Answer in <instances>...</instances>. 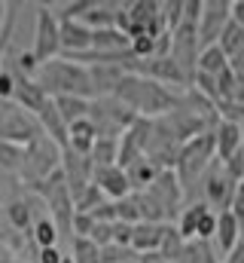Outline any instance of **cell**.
Segmentation results:
<instances>
[{
  "label": "cell",
  "instance_id": "cell-18",
  "mask_svg": "<svg viewBox=\"0 0 244 263\" xmlns=\"http://www.w3.org/2000/svg\"><path fill=\"white\" fill-rule=\"evenodd\" d=\"M89 70V83H92V95L101 98V95H113V89L119 86V80L125 77V70L116 65H92Z\"/></svg>",
  "mask_w": 244,
  "mask_h": 263
},
{
  "label": "cell",
  "instance_id": "cell-5",
  "mask_svg": "<svg viewBox=\"0 0 244 263\" xmlns=\"http://www.w3.org/2000/svg\"><path fill=\"white\" fill-rule=\"evenodd\" d=\"M58 165H61V147L52 144L46 135H40V138H34L25 147V162H22V172L18 175L34 187L43 178H49L52 172H58Z\"/></svg>",
  "mask_w": 244,
  "mask_h": 263
},
{
  "label": "cell",
  "instance_id": "cell-36",
  "mask_svg": "<svg viewBox=\"0 0 244 263\" xmlns=\"http://www.w3.org/2000/svg\"><path fill=\"white\" fill-rule=\"evenodd\" d=\"M134 257V251L131 248H119V245H104L101 251H98V260L101 263H125Z\"/></svg>",
  "mask_w": 244,
  "mask_h": 263
},
{
  "label": "cell",
  "instance_id": "cell-32",
  "mask_svg": "<svg viewBox=\"0 0 244 263\" xmlns=\"http://www.w3.org/2000/svg\"><path fill=\"white\" fill-rule=\"evenodd\" d=\"M98 245L95 242H89V239H83V236H73L70 239V260L73 263H101L98 260Z\"/></svg>",
  "mask_w": 244,
  "mask_h": 263
},
{
  "label": "cell",
  "instance_id": "cell-43",
  "mask_svg": "<svg viewBox=\"0 0 244 263\" xmlns=\"http://www.w3.org/2000/svg\"><path fill=\"white\" fill-rule=\"evenodd\" d=\"M3 15H6V3L0 0V25H3Z\"/></svg>",
  "mask_w": 244,
  "mask_h": 263
},
{
  "label": "cell",
  "instance_id": "cell-6",
  "mask_svg": "<svg viewBox=\"0 0 244 263\" xmlns=\"http://www.w3.org/2000/svg\"><path fill=\"white\" fill-rule=\"evenodd\" d=\"M40 135H43V132H40L37 120H34L31 114H25L18 104L0 98V141L28 147V144H31L34 138H40Z\"/></svg>",
  "mask_w": 244,
  "mask_h": 263
},
{
  "label": "cell",
  "instance_id": "cell-29",
  "mask_svg": "<svg viewBox=\"0 0 244 263\" xmlns=\"http://www.w3.org/2000/svg\"><path fill=\"white\" fill-rule=\"evenodd\" d=\"M177 263H220V257H217V251H214L211 242L192 239V242H186V248H183V254Z\"/></svg>",
  "mask_w": 244,
  "mask_h": 263
},
{
  "label": "cell",
  "instance_id": "cell-2",
  "mask_svg": "<svg viewBox=\"0 0 244 263\" xmlns=\"http://www.w3.org/2000/svg\"><path fill=\"white\" fill-rule=\"evenodd\" d=\"M34 83L49 95V98H61V95H76V98H95L92 95V83H89V70L76 62L67 59H52L43 62L34 73Z\"/></svg>",
  "mask_w": 244,
  "mask_h": 263
},
{
  "label": "cell",
  "instance_id": "cell-33",
  "mask_svg": "<svg viewBox=\"0 0 244 263\" xmlns=\"http://www.w3.org/2000/svg\"><path fill=\"white\" fill-rule=\"evenodd\" d=\"M22 162H25V147H18V144H6V141H0V168L3 172H22Z\"/></svg>",
  "mask_w": 244,
  "mask_h": 263
},
{
  "label": "cell",
  "instance_id": "cell-30",
  "mask_svg": "<svg viewBox=\"0 0 244 263\" xmlns=\"http://www.w3.org/2000/svg\"><path fill=\"white\" fill-rule=\"evenodd\" d=\"M217 46H220V52H223V55H226V62H229L235 52H241V49H244V31L238 28V25H232V22H229V25L223 28V34L217 37Z\"/></svg>",
  "mask_w": 244,
  "mask_h": 263
},
{
  "label": "cell",
  "instance_id": "cell-31",
  "mask_svg": "<svg viewBox=\"0 0 244 263\" xmlns=\"http://www.w3.org/2000/svg\"><path fill=\"white\" fill-rule=\"evenodd\" d=\"M92 165L95 168H104V165H116V138H98L92 153H89Z\"/></svg>",
  "mask_w": 244,
  "mask_h": 263
},
{
  "label": "cell",
  "instance_id": "cell-25",
  "mask_svg": "<svg viewBox=\"0 0 244 263\" xmlns=\"http://www.w3.org/2000/svg\"><path fill=\"white\" fill-rule=\"evenodd\" d=\"M208 214V205L205 202H192V205H186L180 214V220L174 223L177 227V233L183 236V242H192L195 239V227H198V220Z\"/></svg>",
  "mask_w": 244,
  "mask_h": 263
},
{
  "label": "cell",
  "instance_id": "cell-22",
  "mask_svg": "<svg viewBox=\"0 0 244 263\" xmlns=\"http://www.w3.org/2000/svg\"><path fill=\"white\" fill-rule=\"evenodd\" d=\"M89 101H92V98H76V95L52 98V104H55V110H58V117H61L64 126H70V123H76V120H86V117H89Z\"/></svg>",
  "mask_w": 244,
  "mask_h": 263
},
{
  "label": "cell",
  "instance_id": "cell-19",
  "mask_svg": "<svg viewBox=\"0 0 244 263\" xmlns=\"http://www.w3.org/2000/svg\"><path fill=\"white\" fill-rule=\"evenodd\" d=\"M95 141H98V129L92 126V120L86 117V120H76V123H70L67 126V150H73V153H83V156H89L92 153V147H95Z\"/></svg>",
  "mask_w": 244,
  "mask_h": 263
},
{
  "label": "cell",
  "instance_id": "cell-24",
  "mask_svg": "<svg viewBox=\"0 0 244 263\" xmlns=\"http://www.w3.org/2000/svg\"><path fill=\"white\" fill-rule=\"evenodd\" d=\"M6 223L12 227V230H18V233H25V230H31V223H34V205L28 202V199H12V202H6Z\"/></svg>",
  "mask_w": 244,
  "mask_h": 263
},
{
  "label": "cell",
  "instance_id": "cell-9",
  "mask_svg": "<svg viewBox=\"0 0 244 263\" xmlns=\"http://www.w3.org/2000/svg\"><path fill=\"white\" fill-rule=\"evenodd\" d=\"M34 59L43 65V62H52L61 55L58 46V18L49 6H37V25H34Z\"/></svg>",
  "mask_w": 244,
  "mask_h": 263
},
{
  "label": "cell",
  "instance_id": "cell-38",
  "mask_svg": "<svg viewBox=\"0 0 244 263\" xmlns=\"http://www.w3.org/2000/svg\"><path fill=\"white\" fill-rule=\"evenodd\" d=\"M214 230H217V214H205L201 220H198V227H195V239L198 242H211L214 239Z\"/></svg>",
  "mask_w": 244,
  "mask_h": 263
},
{
  "label": "cell",
  "instance_id": "cell-16",
  "mask_svg": "<svg viewBox=\"0 0 244 263\" xmlns=\"http://www.w3.org/2000/svg\"><path fill=\"white\" fill-rule=\"evenodd\" d=\"M241 138H244L241 126L217 123V126H214V156H217V162H226V159L241 147Z\"/></svg>",
  "mask_w": 244,
  "mask_h": 263
},
{
  "label": "cell",
  "instance_id": "cell-11",
  "mask_svg": "<svg viewBox=\"0 0 244 263\" xmlns=\"http://www.w3.org/2000/svg\"><path fill=\"white\" fill-rule=\"evenodd\" d=\"M58 59H73L92 49V31L83 22H58Z\"/></svg>",
  "mask_w": 244,
  "mask_h": 263
},
{
  "label": "cell",
  "instance_id": "cell-15",
  "mask_svg": "<svg viewBox=\"0 0 244 263\" xmlns=\"http://www.w3.org/2000/svg\"><path fill=\"white\" fill-rule=\"evenodd\" d=\"M165 123H168V129H171V135L177 138V144H186V141H192V138H198L201 132H208L189 110H183L180 104H174L165 117H162Z\"/></svg>",
  "mask_w": 244,
  "mask_h": 263
},
{
  "label": "cell",
  "instance_id": "cell-37",
  "mask_svg": "<svg viewBox=\"0 0 244 263\" xmlns=\"http://www.w3.org/2000/svg\"><path fill=\"white\" fill-rule=\"evenodd\" d=\"M89 242H95L98 248H104V245H113V223H92V230H89V236H86Z\"/></svg>",
  "mask_w": 244,
  "mask_h": 263
},
{
  "label": "cell",
  "instance_id": "cell-40",
  "mask_svg": "<svg viewBox=\"0 0 244 263\" xmlns=\"http://www.w3.org/2000/svg\"><path fill=\"white\" fill-rule=\"evenodd\" d=\"M198 15H201V0H186V3H183V22L195 25Z\"/></svg>",
  "mask_w": 244,
  "mask_h": 263
},
{
  "label": "cell",
  "instance_id": "cell-13",
  "mask_svg": "<svg viewBox=\"0 0 244 263\" xmlns=\"http://www.w3.org/2000/svg\"><path fill=\"white\" fill-rule=\"evenodd\" d=\"M92 184L101 190V196L110 199V202H119L125 199L128 190V181H125V172L119 165H104V168H92Z\"/></svg>",
  "mask_w": 244,
  "mask_h": 263
},
{
  "label": "cell",
  "instance_id": "cell-34",
  "mask_svg": "<svg viewBox=\"0 0 244 263\" xmlns=\"http://www.w3.org/2000/svg\"><path fill=\"white\" fill-rule=\"evenodd\" d=\"M113 211H116V220H119V223H128V227L140 223L137 205H134V196H131V193H128L125 199H119V202H113Z\"/></svg>",
  "mask_w": 244,
  "mask_h": 263
},
{
  "label": "cell",
  "instance_id": "cell-28",
  "mask_svg": "<svg viewBox=\"0 0 244 263\" xmlns=\"http://www.w3.org/2000/svg\"><path fill=\"white\" fill-rule=\"evenodd\" d=\"M183 248H186L183 236L177 233V227H174V223H168V227H165V236H162V245H159L162 260H165V263H177V260H180V254H183Z\"/></svg>",
  "mask_w": 244,
  "mask_h": 263
},
{
  "label": "cell",
  "instance_id": "cell-20",
  "mask_svg": "<svg viewBox=\"0 0 244 263\" xmlns=\"http://www.w3.org/2000/svg\"><path fill=\"white\" fill-rule=\"evenodd\" d=\"M156 165L147 159V156H140V159H134L128 168H125V181H128V190L131 193H144L153 181H156Z\"/></svg>",
  "mask_w": 244,
  "mask_h": 263
},
{
  "label": "cell",
  "instance_id": "cell-4",
  "mask_svg": "<svg viewBox=\"0 0 244 263\" xmlns=\"http://www.w3.org/2000/svg\"><path fill=\"white\" fill-rule=\"evenodd\" d=\"M89 120L98 129V138H119L125 129H131V123L137 120L131 107H125L119 98L113 95H101L89 101Z\"/></svg>",
  "mask_w": 244,
  "mask_h": 263
},
{
  "label": "cell",
  "instance_id": "cell-14",
  "mask_svg": "<svg viewBox=\"0 0 244 263\" xmlns=\"http://www.w3.org/2000/svg\"><path fill=\"white\" fill-rule=\"evenodd\" d=\"M238 242H241V227H238V220H235L229 211L217 214V230H214V239H211V245H217V248H214L217 257H229V254L238 248Z\"/></svg>",
  "mask_w": 244,
  "mask_h": 263
},
{
  "label": "cell",
  "instance_id": "cell-10",
  "mask_svg": "<svg viewBox=\"0 0 244 263\" xmlns=\"http://www.w3.org/2000/svg\"><path fill=\"white\" fill-rule=\"evenodd\" d=\"M226 25H229V0H201V15L195 22L201 49L214 46Z\"/></svg>",
  "mask_w": 244,
  "mask_h": 263
},
{
  "label": "cell",
  "instance_id": "cell-45",
  "mask_svg": "<svg viewBox=\"0 0 244 263\" xmlns=\"http://www.w3.org/2000/svg\"><path fill=\"white\" fill-rule=\"evenodd\" d=\"M12 263H31V260H18V257H15V260H12Z\"/></svg>",
  "mask_w": 244,
  "mask_h": 263
},
{
  "label": "cell",
  "instance_id": "cell-27",
  "mask_svg": "<svg viewBox=\"0 0 244 263\" xmlns=\"http://www.w3.org/2000/svg\"><path fill=\"white\" fill-rule=\"evenodd\" d=\"M226 65H229V62H226V55H223V52H220V46L214 43V46H205V49L198 52L195 70H198V73H208V77H217Z\"/></svg>",
  "mask_w": 244,
  "mask_h": 263
},
{
  "label": "cell",
  "instance_id": "cell-23",
  "mask_svg": "<svg viewBox=\"0 0 244 263\" xmlns=\"http://www.w3.org/2000/svg\"><path fill=\"white\" fill-rule=\"evenodd\" d=\"M116 9H119V3H95L92 0V6H89V12L79 18L89 31H101V28H113V22H116Z\"/></svg>",
  "mask_w": 244,
  "mask_h": 263
},
{
  "label": "cell",
  "instance_id": "cell-35",
  "mask_svg": "<svg viewBox=\"0 0 244 263\" xmlns=\"http://www.w3.org/2000/svg\"><path fill=\"white\" fill-rule=\"evenodd\" d=\"M159 15H162V22H165V31L171 34V31H174V28L183 22V3H180V0L159 3Z\"/></svg>",
  "mask_w": 244,
  "mask_h": 263
},
{
  "label": "cell",
  "instance_id": "cell-1",
  "mask_svg": "<svg viewBox=\"0 0 244 263\" xmlns=\"http://www.w3.org/2000/svg\"><path fill=\"white\" fill-rule=\"evenodd\" d=\"M113 98H119L125 107H131L134 117H140V120H159L177 104L174 89H165V86H159L147 77H137V73L122 77L119 86L113 89Z\"/></svg>",
  "mask_w": 244,
  "mask_h": 263
},
{
  "label": "cell",
  "instance_id": "cell-7",
  "mask_svg": "<svg viewBox=\"0 0 244 263\" xmlns=\"http://www.w3.org/2000/svg\"><path fill=\"white\" fill-rule=\"evenodd\" d=\"M198 52H201V43H198V31H195V25L180 22V25L171 31V49H168V59L180 67V73L186 77V83H192Z\"/></svg>",
  "mask_w": 244,
  "mask_h": 263
},
{
  "label": "cell",
  "instance_id": "cell-42",
  "mask_svg": "<svg viewBox=\"0 0 244 263\" xmlns=\"http://www.w3.org/2000/svg\"><path fill=\"white\" fill-rule=\"evenodd\" d=\"M61 257H64V254L58 251V245H55V248H40V251H37V263H61Z\"/></svg>",
  "mask_w": 244,
  "mask_h": 263
},
{
  "label": "cell",
  "instance_id": "cell-21",
  "mask_svg": "<svg viewBox=\"0 0 244 263\" xmlns=\"http://www.w3.org/2000/svg\"><path fill=\"white\" fill-rule=\"evenodd\" d=\"M92 52H107V55L128 52V37H125L122 31H116V28L92 31Z\"/></svg>",
  "mask_w": 244,
  "mask_h": 263
},
{
  "label": "cell",
  "instance_id": "cell-12",
  "mask_svg": "<svg viewBox=\"0 0 244 263\" xmlns=\"http://www.w3.org/2000/svg\"><path fill=\"white\" fill-rule=\"evenodd\" d=\"M147 193L156 199L171 217L177 214V208H180V202H183V190H180V181H177V175L174 172H159L156 175V181L147 187Z\"/></svg>",
  "mask_w": 244,
  "mask_h": 263
},
{
  "label": "cell",
  "instance_id": "cell-8",
  "mask_svg": "<svg viewBox=\"0 0 244 263\" xmlns=\"http://www.w3.org/2000/svg\"><path fill=\"white\" fill-rule=\"evenodd\" d=\"M201 190H205V205H208V211L211 214H223V211H229V202H232V193H235V181L226 175V168H223V162H211L208 165V172L201 175Z\"/></svg>",
  "mask_w": 244,
  "mask_h": 263
},
{
  "label": "cell",
  "instance_id": "cell-3",
  "mask_svg": "<svg viewBox=\"0 0 244 263\" xmlns=\"http://www.w3.org/2000/svg\"><path fill=\"white\" fill-rule=\"evenodd\" d=\"M214 132H201L198 138L180 144V153H177V162H174V175L180 181V190L186 196V190L201 181V175L208 172V165L214 162Z\"/></svg>",
  "mask_w": 244,
  "mask_h": 263
},
{
  "label": "cell",
  "instance_id": "cell-39",
  "mask_svg": "<svg viewBox=\"0 0 244 263\" xmlns=\"http://www.w3.org/2000/svg\"><path fill=\"white\" fill-rule=\"evenodd\" d=\"M128 242H131V227L128 223H113V245H119V248H128Z\"/></svg>",
  "mask_w": 244,
  "mask_h": 263
},
{
  "label": "cell",
  "instance_id": "cell-26",
  "mask_svg": "<svg viewBox=\"0 0 244 263\" xmlns=\"http://www.w3.org/2000/svg\"><path fill=\"white\" fill-rule=\"evenodd\" d=\"M31 239H34L37 251H40V248H55V245H58V230H55V223L49 220V214H43V217H37V220L31 223Z\"/></svg>",
  "mask_w": 244,
  "mask_h": 263
},
{
  "label": "cell",
  "instance_id": "cell-41",
  "mask_svg": "<svg viewBox=\"0 0 244 263\" xmlns=\"http://www.w3.org/2000/svg\"><path fill=\"white\" fill-rule=\"evenodd\" d=\"M229 22L244 31V0H229Z\"/></svg>",
  "mask_w": 244,
  "mask_h": 263
},
{
  "label": "cell",
  "instance_id": "cell-17",
  "mask_svg": "<svg viewBox=\"0 0 244 263\" xmlns=\"http://www.w3.org/2000/svg\"><path fill=\"white\" fill-rule=\"evenodd\" d=\"M162 236H165V227H159V223H134V227H131V242H128V248H131L134 254L159 251Z\"/></svg>",
  "mask_w": 244,
  "mask_h": 263
},
{
  "label": "cell",
  "instance_id": "cell-44",
  "mask_svg": "<svg viewBox=\"0 0 244 263\" xmlns=\"http://www.w3.org/2000/svg\"><path fill=\"white\" fill-rule=\"evenodd\" d=\"M61 263H73V260H70V257H67V254H64V257H61Z\"/></svg>",
  "mask_w": 244,
  "mask_h": 263
}]
</instances>
